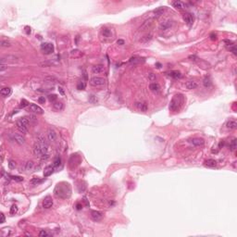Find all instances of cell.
<instances>
[{
	"label": "cell",
	"mask_w": 237,
	"mask_h": 237,
	"mask_svg": "<svg viewBox=\"0 0 237 237\" xmlns=\"http://www.w3.org/2000/svg\"><path fill=\"white\" fill-rule=\"evenodd\" d=\"M210 37H211V40H216L217 39L216 34H214V33H212V34L210 35Z\"/></svg>",
	"instance_id": "56"
},
{
	"label": "cell",
	"mask_w": 237,
	"mask_h": 237,
	"mask_svg": "<svg viewBox=\"0 0 237 237\" xmlns=\"http://www.w3.org/2000/svg\"><path fill=\"white\" fill-rule=\"evenodd\" d=\"M85 88V83H83V82H80L77 84V89L78 90H83Z\"/></svg>",
	"instance_id": "42"
},
{
	"label": "cell",
	"mask_w": 237,
	"mask_h": 237,
	"mask_svg": "<svg viewBox=\"0 0 237 237\" xmlns=\"http://www.w3.org/2000/svg\"><path fill=\"white\" fill-rule=\"evenodd\" d=\"M10 177H11L12 180L16 181V182H22L23 181V178L21 177V176H10Z\"/></svg>",
	"instance_id": "43"
},
{
	"label": "cell",
	"mask_w": 237,
	"mask_h": 237,
	"mask_svg": "<svg viewBox=\"0 0 237 237\" xmlns=\"http://www.w3.org/2000/svg\"><path fill=\"white\" fill-rule=\"evenodd\" d=\"M33 166H34L33 161H27V162H25V163L23 164V165L21 167L20 171L22 172V171H28V170H32Z\"/></svg>",
	"instance_id": "9"
},
{
	"label": "cell",
	"mask_w": 237,
	"mask_h": 237,
	"mask_svg": "<svg viewBox=\"0 0 237 237\" xmlns=\"http://www.w3.org/2000/svg\"><path fill=\"white\" fill-rule=\"evenodd\" d=\"M185 87L188 90L195 89V88L197 87V83H196V81H188V82L185 83Z\"/></svg>",
	"instance_id": "21"
},
{
	"label": "cell",
	"mask_w": 237,
	"mask_h": 237,
	"mask_svg": "<svg viewBox=\"0 0 237 237\" xmlns=\"http://www.w3.org/2000/svg\"><path fill=\"white\" fill-rule=\"evenodd\" d=\"M91 218H92L93 221H101L102 218H103V214H102L100 211L93 210V211H91Z\"/></svg>",
	"instance_id": "11"
},
{
	"label": "cell",
	"mask_w": 237,
	"mask_h": 237,
	"mask_svg": "<svg viewBox=\"0 0 237 237\" xmlns=\"http://www.w3.org/2000/svg\"><path fill=\"white\" fill-rule=\"evenodd\" d=\"M141 59H142V58H137V57H134V58H131V59H130V62L134 63V64H137V63H140L141 61H142Z\"/></svg>",
	"instance_id": "33"
},
{
	"label": "cell",
	"mask_w": 237,
	"mask_h": 237,
	"mask_svg": "<svg viewBox=\"0 0 237 237\" xmlns=\"http://www.w3.org/2000/svg\"><path fill=\"white\" fill-rule=\"evenodd\" d=\"M0 94H1V95L4 97H7L8 96L9 94H11V88L10 87H4L1 89V91H0Z\"/></svg>",
	"instance_id": "23"
},
{
	"label": "cell",
	"mask_w": 237,
	"mask_h": 237,
	"mask_svg": "<svg viewBox=\"0 0 237 237\" xmlns=\"http://www.w3.org/2000/svg\"><path fill=\"white\" fill-rule=\"evenodd\" d=\"M0 217H1V221H0V223H4L5 221H6V218H5V215L3 214V213H1V215H0Z\"/></svg>",
	"instance_id": "48"
},
{
	"label": "cell",
	"mask_w": 237,
	"mask_h": 237,
	"mask_svg": "<svg viewBox=\"0 0 237 237\" xmlns=\"http://www.w3.org/2000/svg\"><path fill=\"white\" fill-rule=\"evenodd\" d=\"M182 103V95H175L174 97H173L172 99H171V101H170V109L171 111H176L179 109L180 106H181V104Z\"/></svg>",
	"instance_id": "3"
},
{
	"label": "cell",
	"mask_w": 237,
	"mask_h": 237,
	"mask_svg": "<svg viewBox=\"0 0 237 237\" xmlns=\"http://www.w3.org/2000/svg\"><path fill=\"white\" fill-rule=\"evenodd\" d=\"M8 167H9V169H11V170L15 169V167H16V162H15L14 160H9L8 161Z\"/></svg>",
	"instance_id": "41"
},
{
	"label": "cell",
	"mask_w": 237,
	"mask_h": 237,
	"mask_svg": "<svg viewBox=\"0 0 237 237\" xmlns=\"http://www.w3.org/2000/svg\"><path fill=\"white\" fill-rule=\"evenodd\" d=\"M13 140L20 145H23V144L25 143V138H24V136L21 135V134H13Z\"/></svg>",
	"instance_id": "13"
},
{
	"label": "cell",
	"mask_w": 237,
	"mask_h": 237,
	"mask_svg": "<svg viewBox=\"0 0 237 237\" xmlns=\"http://www.w3.org/2000/svg\"><path fill=\"white\" fill-rule=\"evenodd\" d=\"M153 23H154V19H148V20H146V21H145V22L142 24V25L140 26V28H139V31H145V30H148L149 28H151V26L153 25Z\"/></svg>",
	"instance_id": "6"
},
{
	"label": "cell",
	"mask_w": 237,
	"mask_h": 237,
	"mask_svg": "<svg viewBox=\"0 0 237 237\" xmlns=\"http://www.w3.org/2000/svg\"><path fill=\"white\" fill-rule=\"evenodd\" d=\"M47 138H48L49 141L51 142H56L57 141V138H58V134L56 133V131L52 128H49L47 130Z\"/></svg>",
	"instance_id": "8"
},
{
	"label": "cell",
	"mask_w": 237,
	"mask_h": 237,
	"mask_svg": "<svg viewBox=\"0 0 237 237\" xmlns=\"http://www.w3.org/2000/svg\"><path fill=\"white\" fill-rule=\"evenodd\" d=\"M106 83V80L101 77H93L90 80V84L94 87H99V86H103Z\"/></svg>",
	"instance_id": "4"
},
{
	"label": "cell",
	"mask_w": 237,
	"mask_h": 237,
	"mask_svg": "<svg viewBox=\"0 0 237 237\" xmlns=\"http://www.w3.org/2000/svg\"><path fill=\"white\" fill-rule=\"evenodd\" d=\"M39 236L41 237H46V236H49V233L46 232V231L45 230H42L41 232L39 233Z\"/></svg>",
	"instance_id": "44"
},
{
	"label": "cell",
	"mask_w": 237,
	"mask_h": 237,
	"mask_svg": "<svg viewBox=\"0 0 237 237\" xmlns=\"http://www.w3.org/2000/svg\"><path fill=\"white\" fill-rule=\"evenodd\" d=\"M135 107L141 111H144V112L147 111V106H146V104L143 103V102H136Z\"/></svg>",
	"instance_id": "19"
},
{
	"label": "cell",
	"mask_w": 237,
	"mask_h": 237,
	"mask_svg": "<svg viewBox=\"0 0 237 237\" xmlns=\"http://www.w3.org/2000/svg\"><path fill=\"white\" fill-rule=\"evenodd\" d=\"M226 126H227V128H228V129H231V130L236 129V127H237V122L235 121L234 120H229V121L227 122V124H226Z\"/></svg>",
	"instance_id": "28"
},
{
	"label": "cell",
	"mask_w": 237,
	"mask_h": 237,
	"mask_svg": "<svg viewBox=\"0 0 237 237\" xmlns=\"http://www.w3.org/2000/svg\"><path fill=\"white\" fill-rule=\"evenodd\" d=\"M53 172H54V166L53 167L52 166H47L44 170V176L45 177H48Z\"/></svg>",
	"instance_id": "26"
},
{
	"label": "cell",
	"mask_w": 237,
	"mask_h": 237,
	"mask_svg": "<svg viewBox=\"0 0 237 237\" xmlns=\"http://www.w3.org/2000/svg\"><path fill=\"white\" fill-rule=\"evenodd\" d=\"M25 30H26V32H27V34H30V33H31V28L28 27V26H26Z\"/></svg>",
	"instance_id": "54"
},
{
	"label": "cell",
	"mask_w": 237,
	"mask_h": 237,
	"mask_svg": "<svg viewBox=\"0 0 237 237\" xmlns=\"http://www.w3.org/2000/svg\"><path fill=\"white\" fill-rule=\"evenodd\" d=\"M203 83H204V85H205L206 87H209L210 85H211V82H210L209 79H205L204 82H203Z\"/></svg>",
	"instance_id": "45"
},
{
	"label": "cell",
	"mask_w": 237,
	"mask_h": 237,
	"mask_svg": "<svg viewBox=\"0 0 237 237\" xmlns=\"http://www.w3.org/2000/svg\"><path fill=\"white\" fill-rule=\"evenodd\" d=\"M172 5L175 8L179 9V10H182V9L185 8V5L182 1H178V0L177 1H174V2H172Z\"/></svg>",
	"instance_id": "20"
},
{
	"label": "cell",
	"mask_w": 237,
	"mask_h": 237,
	"mask_svg": "<svg viewBox=\"0 0 237 237\" xmlns=\"http://www.w3.org/2000/svg\"><path fill=\"white\" fill-rule=\"evenodd\" d=\"M151 39H152V35L149 33V34H145V35H144V36L141 37L139 42L142 43V44H146V43H148L149 41H151Z\"/></svg>",
	"instance_id": "27"
},
{
	"label": "cell",
	"mask_w": 237,
	"mask_h": 237,
	"mask_svg": "<svg viewBox=\"0 0 237 237\" xmlns=\"http://www.w3.org/2000/svg\"><path fill=\"white\" fill-rule=\"evenodd\" d=\"M41 50L43 51V53L46 55H49V54L53 53L54 51V46L51 43H43L41 45Z\"/></svg>",
	"instance_id": "5"
},
{
	"label": "cell",
	"mask_w": 237,
	"mask_h": 237,
	"mask_svg": "<svg viewBox=\"0 0 237 237\" xmlns=\"http://www.w3.org/2000/svg\"><path fill=\"white\" fill-rule=\"evenodd\" d=\"M1 46L2 47H10L11 46V43L8 41H1Z\"/></svg>",
	"instance_id": "35"
},
{
	"label": "cell",
	"mask_w": 237,
	"mask_h": 237,
	"mask_svg": "<svg viewBox=\"0 0 237 237\" xmlns=\"http://www.w3.org/2000/svg\"><path fill=\"white\" fill-rule=\"evenodd\" d=\"M104 71H105V67L103 65H95L92 68V72L94 74L102 73V72H104Z\"/></svg>",
	"instance_id": "16"
},
{
	"label": "cell",
	"mask_w": 237,
	"mask_h": 237,
	"mask_svg": "<svg viewBox=\"0 0 237 237\" xmlns=\"http://www.w3.org/2000/svg\"><path fill=\"white\" fill-rule=\"evenodd\" d=\"M169 76L172 77V78H175V79H178V78H181L182 77V73L180 72H178V71H171L170 72H169Z\"/></svg>",
	"instance_id": "29"
},
{
	"label": "cell",
	"mask_w": 237,
	"mask_h": 237,
	"mask_svg": "<svg viewBox=\"0 0 237 237\" xmlns=\"http://www.w3.org/2000/svg\"><path fill=\"white\" fill-rule=\"evenodd\" d=\"M189 58H190L192 61H196V60L198 59V58L196 57V56H190V57H189Z\"/></svg>",
	"instance_id": "49"
},
{
	"label": "cell",
	"mask_w": 237,
	"mask_h": 237,
	"mask_svg": "<svg viewBox=\"0 0 237 237\" xmlns=\"http://www.w3.org/2000/svg\"><path fill=\"white\" fill-rule=\"evenodd\" d=\"M204 165L208 168H215L217 166V161L215 159H207L204 162Z\"/></svg>",
	"instance_id": "22"
},
{
	"label": "cell",
	"mask_w": 237,
	"mask_h": 237,
	"mask_svg": "<svg viewBox=\"0 0 237 237\" xmlns=\"http://www.w3.org/2000/svg\"><path fill=\"white\" fill-rule=\"evenodd\" d=\"M102 34H103L104 37H106V38H109L111 36V32L108 28H104L103 30H102Z\"/></svg>",
	"instance_id": "30"
},
{
	"label": "cell",
	"mask_w": 237,
	"mask_h": 237,
	"mask_svg": "<svg viewBox=\"0 0 237 237\" xmlns=\"http://www.w3.org/2000/svg\"><path fill=\"white\" fill-rule=\"evenodd\" d=\"M183 20H184V21L186 22L187 25H189V26H191L194 22V18H193V16H192V14H190V13H184Z\"/></svg>",
	"instance_id": "15"
},
{
	"label": "cell",
	"mask_w": 237,
	"mask_h": 237,
	"mask_svg": "<svg viewBox=\"0 0 237 237\" xmlns=\"http://www.w3.org/2000/svg\"><path fill=\"white\" fill-rule=\"evenodd\" d=\"M39 102H40V103L45 104V103H46V98H45V97H40V98H39Z\"/></svg>",
	"instance_id": "53"
},
{
	"label": "cell",
	"mask_w": 237,
	"mask_h": 237,
	"mask_svg": "<svg viewBox=\"0 0 237 237\" xmlns=\"http://www.w3.org/2000/svg\"><path fill=\"white\" fill-rule=\"evenodd\" d=\"M57 98H58V96L56 94H49L48 95V100L50 102H55L57 100Z\"/></svg>",
	"instance_id": "40"
},
{
	"label": "cell",
	"mask_w": 237,
	"mask_h": 237,
	"mask_svg": "<svg viewBox=\"0 0 237 237\" xmlns=\"http://www.w3.org/2000/svg\"><path fill=\"white\" fill-rule=\"evenodd\" d=\"M54 194L58 198L66 199V198H69L72 195V189H71L69 184L67 182H60L56 186Z\"/></svg>",
	"instance_id": "1"
},
{
	"label": "cell",
	"mask_w": 237,
	"mask_h": 237,
	"mask_svg": "<svg viewBox=\"0 0 237 237\" xmlns=\"http://www.w3.org/2000/svg\"><path fill=\"white\" fill-rule=\"evenodd\" d=\"M149 89L155 94H157L160 92V85L157 83H152L149 84Z\"/></svg>",
	"instance_id": "17"
},
{
	"label": "cell",
	"mask_w": 237,
	"mask_h": 237,
	"mask_svg": "<svg viewBox=\"0 0 237 237\" xmlns=\"http://www.w3.org/2000/svg\"><path fill=\"white\" fill-rule=\"evenodd\" d=\"M53 108L56 111H61L64 108V104L62 102H54Z\"/></svg>",
	"instance_id": "25"
},
{
	"label": "cell",
	"mask_w": 237,
	"mask_h": 237,
	"mask_svg": "<svg viewBox=\"0 0 237 237\" xmlns=\"http://www.w3.org/2000/svg\"><path fill=\"white\" fill-rule=\"evenodd\" d=\"M89 100H90V102H92V103H95V102L97 101V99H94V95H91Z\"/></svg>",
	"instance_id": "50"
},
{
	"label": "cell",
	"mask_w": 237,
	"mask_h": 237,
	"mask_svg": "<svg viewBox=\"0 0 237 237\" xmlns=\"http://www.w3.org/2000/svg\"><path fill=\"white\" fill-rule=\"evenodd\" d=\"M117 44H118V45H120V46H121V45H124V41H123V40H121V39L118 40V41H117Z\"/></svg>",
	"instance_id": "52"
},
{
	"label": "cell",
	"mask_w": 237,
	"mask_h": 237,
	"mask_svg": "<svg viewBox=\"0 0 237 237\" xmlns=\"http://www.w3.org/2000/svg\"><path fill=\"white\" fill-rule=\"evenodd\" d=\"M29 105H30V104H29V102H28L27 100L22 99V100L21 101V105H20V107H21V108H26V107H28Z\"/></svg>",
	"instance_id": "36"
},
{
	"label": "cell",
	"mask_w": 237,
	"mask_h": 237,
	"mask_svg": "<svg viewBox=\"0 0 237 237\" xmlns=\"http://www.w3.org/2000/svg\"><path fill=\"white\" fill-rule=\"evenodd\" d=\"M61 163V159L59 157H56V159L54 160V167H58Z\"/></svg>",
	"instance_id": "38"
},
{
	"label": "cell",
	"mask_w": 237,
	"mask_h": 237,
	"mask_svg": "<svg viewBox=\"0 0 237 237\" xmlns=\"http://www.w3.org/2000/svg\"><path fill=\"white\" fill-rule=\"evenodd\" d=\"M58 91H59V93H60V94H62V95H64V94H65L64 91H63V88L59 87V88H58Z\"/></svg>",
	"instance_id": "55"
},
{
	"label": "cell",
	"mask_w": 237,
	"mask_h": 237,
	"mask_svg": "<svg viewBox=\"0 0 237 237\" xmlns=\"http://www.w3.org/2000/svg\"><path fill=\"white\" fill-rule=\"evenodd\" d=\"M29 108H30V110L32 111V112L33 113H36V114H43L44 113V110H43V108H40L39 106H37L36 104H30L29 105Z\"/></svg>",
	"instance_id": "10"
},
{
	"label": "cell",
	"mask_w": 237,
	"mask_h": 237,
	"mask_svg": "<svg viewBox=\"0 0 237 237\" xmlns=\"http://www.w3.org/2000/svg\"><path fill=\"white\" fill-rule=\"evenodd\" d=\"M47 148H48L47 145H43L36 142L34 146H33V153L36 157H42L44 155L47 154Z\"/></svg>",
	"instance_id": "2"
},
{
	"label": "cell",
	"mask_w": 237,
	"mask_h": 237,
	"mask_svg": "<svg viewBox=\"0 0 237 237\" xmlns=\"http://www.w3.org/2000/svg\"><path fill=\"white\" fill-rule=\"evenodd\" d=\"M39 66L40 67H48V66H50V63L49 62H47V61H46V62H41L39 64Z\"/></svg>",
	"instance_id": "46"
},
{
	"label": "cell",
	"mask_w": 237,
	"mask_h": 237,
	"mask_svg": "<svg viewBox=\"0 0 237 237\" xmlns=\"http://www.w3.org/2000/svg\"><path fill=\"white\" fill-rule=\"evenodd\" d=\"M163 12H164V8H163V7H159V8L156 9V10H154L155 17H156V18H157V17L161 16V15L163 14Z\"/></svg>",
	"instance_id": "31"
},
{
	"label": "cell",
	"mask_w": 237,
	"mask_h": 237,
	"mask_svg": "<svg viewBox=\"0 0 237 237\" xmlns=\"http://www.w3.org/2000/svg\"><path fill=\"white\" fill-rule=\"evenodd\" d=\"M45 83H49V84H55L58 83V79L55 78L54 76H47L45 78Z\"/></svg>",
	"instance_id": "24"
},
{
	"label": "cell",
	"mask_w": 237,
	"mask_h": 237,
	"mask_svg": "<svg viewBox=\"0 0 237 237\" xmlns=\"http://www.w3.org/2000/svg\"><path fill=\"white\" fill-rule=\"evenodd\" d=\"M5 69H7V66H6V65H4V64L0 65V71H1V72H3Z\"/></svg>",
	"instance_id": "51"
},
{
	"label": "cell",
	"mask_w": 237,
	"mask_h": 237,
	"mask_svg": "<svg viewBox=\"0 0 237 237\" xmlns=\"http://www.w3.org/2000/svg\"><path fill=\"white\" fill-rule=\"evenodd\" d=\"M189 142L193 145H195V146H202L205 144V141L202 138H193L189 141Z\"/></svg>",
	"instance_id": "14"
},
{
	"label": "cell",
	"mask_w": 237,
	"mask_h": 237,
	"mask_svg": "<svg viewBox=\"0 0 237 237\" xmlns=\"http://www.w3.org/2000/svg\"><path fill=\"white\" fill-rule=\"evenodd\" d=\"M16 127H17V129H18V131H20L21 134H28V127L25 126L20 120L16 121Z\"/></svg>",
	"instance_id": "7"
},
{
	"label": "cell",
	"mask_w": 237,
	"mask_h": 237,
	"mask_svg": "<svg viewBox=\"0 0 237 237\" xmlns=\"http://www.w3.org/2000/svg\"><path fill=\"white\" fill-rule=\"evenodd\" d=\"M148 78H149V80H151V81L156 80V76H155V74H153V73L148 74Z\"/></svg>",
	"instance_id": "47"
},
{
	"label": "cell",
	"mask_w": 237,
	"mask_h": 237,
	"mask_svg": "<svg viewBox=\"0 0 237 237\" xmlns=\"http://www.w3.org/2000/svg\"><path fill=\"white\" fill-rule=\"evenodd\" d=\"M53 206V200L51 196H46L45 197L44 201H43V207L44 208H50Z\"/></svg>",
	"instance_id": "12"
},
{
	"label": "cell",
	"mask_w": 237,
	"mask_h": 237,
	"mask_svg": "<svg viewBox=\"0 0 237 237\" xmlns=\"http://www.w3.org/2000/svg\"><path fill=\"white\" fill-rule=\"evenodd\" d=\"M230 148L232 151H234L235 148H236V139H233V141H232V143H231L230 145Z\"/></svg>",
	"instance_id": "37"
},
{
	"label": "cell",
	"mask_w": 237,
	"mask_h": 237,
	"mask_svg": "<svg viewBox=\"0 0 237 237\" xmlns=\"http://www.w3.org/2000/svg\"><path fill=\"white\" fill-rule=\"evenodd\" d=\"M17 212H18V207H17L16 205H13L10 207V214L14 215V214H16Z\"/></svg>",
	"instance_id": "34"
},
{
	"label": "cell",
	"mask_w": 237,
	"mask_h": 237,
	"mask_svg": "<svg viewBox=\"0 0 237 237\" xmlns=\"http://www.w3.org/2000/svg\"><path fill=\"white\" fill-rule=\"evenodd\" d=\"M43 182H44V180H41V179H39V178H33V179L31 181V183L34 184V185H37V184L42 183Z\"/></svg>",
	"instance_id": "32"
},
{
	"label": "cell",
	"mask_w": 237,
	"mask_h": 237,
	"mask_svg": "<svg viewBox=\"0 0 237 237\" xmlns=\"http://www.w3.org/2000/svg\"><path fill=\"white\" fill-rule=\"evenodd\" d=\"M227 49H229L230 51H232L234 55H236V48H235V46L234 45H230V46H227Z\"/></svg>",
	"instance_id": "39"
},
{
	"label": "cell",
	"mask_w": 237,
	"mask_h": 237,
	"mask_svg": "<svg viewBox=\"0 0 237 237\" xmlns=\"http://www.w3.org/2000/svg\"><path fill=\"white\" fill-rule=\"evenodd\" d=\"M82 208H83V206L80 205V204H78V205H77V209L80 210V209H82Z\"/></svg>",
	"instance_id": "57"
},
{
	"label": "cell",
	"mask_w": 237,
	"mask_h": 237,
	"mask_svg": "<svg viewBox=\"0 0 237 237\" xmlns=\"http://www.w3.org/2000/svg\"><path fill=\"white\" fill-rule=\"evenodd\" d=\"M172 25V22L170 21H163V22L160 23L159 25V29L162 31H166L168 30L169 28H170V26Z\"/></svg>",
	"instance_id": "18"
}]
</instances>
